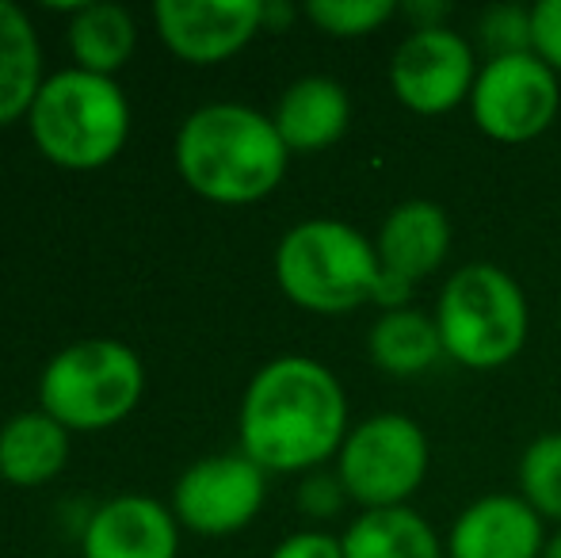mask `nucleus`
<instances>
[{"label": "nucleus", "instance_id": "1", "mask_svg": "<svg viewBox=\"0 0 561 558\" xmlns=\"http://www.w3.org/2000/svg\"><path fill=\"white\" fill-rule=\"evenodd\" d=\"M344 387L321 360L279 356L252 375L241 402V452L264 470H310L347 440Z\"/></svg>", "mask_w": 561, "mask_h": 558}, {"label": "nucleus", "instance_id": "2", "mask_svg": "<svg viewBox=\"0 0 561 558\" xmlns=\"http://www.w3.org/2000/svg\"><path fill=\"white\" fill-rule=\"evenodd\" d=\"M287 141L267 115L244 104H207L187 115L176 164L199 195L215 203H256L287 172Z\"/></svg>", "mask_w": 561, "mask_h": 558}, {"label": "nucleus", "instance_id": "3", "mask_svg": "<svg viewBox=\"0 0 561 558\" xmlns=\"http://www.w3.org/2000/svg\"><path fill=\"white\" fill-rule=\"evenodd\" d=\"M275 280L295 306L313 314H352L382 287L375 241L336 218L298 223L275 249Z\"/></svg>", "mask_w": 561, "mask_h": 558}, {"label": "nucleus", "instance_id": "4", "mask_svg": "<svg viewBox=\"0 0 561 558\" xmlns=\"http://www.w3.org/2000/svg\"><path fill=\"white\" fill-rule=\"evenodd\" d=\"M436 329L447 360L470 372H496L524 352L531 310L516 276L496 264H466L447 276L436 303Z\"/></svg>", "mask_w": 561, "mask_h": 558}, {"label": "nucleus", "instance_id": "5", "mask_svg": "<svg viewBox=\"0 0 561 558\" xmlns=\"http://www.w3.org/2000/svg\"><path fill=\"white\" fill-rule=\"evenodd\" d=\"M130 107L112 77L66 69L43 81L31 104V135L50 161L66 169H96L123 149Z\"/></svg>", "mask_w": 561, "mask_h": 558}, {"label": "nucleus", "instance_id": "6", "mask_svg": "<svg viewBox=\"0 0 561 558\" xmlns=\"http://www.w3.org/2000/svg\"><path fill=\"white\" fill-rule=\"evenodd\" d=\"M146 372L118 341H81L50 360L38 383L43 413L66 429H104L138 406Z\"/></svg>", "mask_w": 561, "mask_h": 558}, {"label": "nucleus", "instance_id": "7", "mask_svg": "<svg viewBox=\"0 0 561 558\" xmlns=\"http://www.w3.org/2000/svg\"><path fill=\"white\" fill-rule=\"evenodd\" d=\"M432 447L424 429L405 413H375L347 432L336 455V478L363 509L409 505L428 478Z\"/></svg>", "mask_w": 561, "mask_h": 558}, {"label": "nucleus", "instance_id": "8", "mask_svg": "<svg viewBox=\"0 0 561 558\" xmlns=\"http://www.w3.org/2000/svg\"><path fill=\"white\" fill-rule=\"evenodd\" d=\"M561 112L558 73L535 54L485 58L470 92V115L478 130L504 146L547 135Z\"/></svg>", "mask_w": 561, "mask_h": 558}, {"label": "nucleus", "instance_id": "9", "mask_svg": "<svg viewBox=\"0 0 561 558\" xmlns=\"http://www.w3.org/2000/svg\"><path fill=\"white\" fill-rule=\"evenodd\" d=\"M478 58L466 35L450 27L409 31L390 58V89L416 115H447L470 100Z\"/></svg>", "mask_w": 561, "mask_h": 558}, {"label": "nucleus", "instance_id": "10", "mask_svg": "<svg viewBox=\"0 0 561 558\" xmlns=\"http://www.w3.org/2000/svg\"><path fill=\"white\" fill-rule=\"evenodd\" d=\"M378 264H382V287L378 306L398 310L405 306L409 291L424 283L450 253V223L447 210L432 200H405L382 218L378 230Z\"/></svg>", "mask_w": 561, "mask_h": 558}, {"label": "nucleus", "instance_id": "11", "mask_svg": "<svg viewBox=\"0 0 561 558\" xmlns=\"http://www.w3.org/2000/svg\"><path fill=\"white\" fill-rule=\"evenodd\" d=\"M264 505V467L249 455H210L176 482V516L203 536L244 528Z\"/></svg>", "mask_w": 561, "mask_h": 558}, {"label": "nucleus", "instance_id": "12", "mask_svg": "<svg viewBox=\"0 0 561 558\" xmlns=\"http://www.w3.org/2000/svg\"><path fill=\"white\" fill-rule=\"evenodd\" d=\"M153 15L164 43L199 66L237 54L264 27L260 0H157Z\"/></svg>", "mask_w": 561, "mask_h": 558}, {"label": "nucleus", "instance_id": "13", "mask_svg": "<svg viewBox=\"0 0 561 558\" xmlns=\"http://www.w3.org/2000/svg\"><path fill=\"white\" fill-rule=\"evenodd\" d=\"M447 558H542V516L519 493H485L455 516Z\"/></svg>", "mask_w": 561, "mask_h": 558}, {"label": "nucleus", "instance_id": "14", "mask_svg": "<svg viewBox=\"0 0 561 558\" xmlns=\"http://www.w3.org/2000/svg\"><path fill=\"white\" fill-rule=\"evenodd\" d=\"M176 521L153 498L107 501L84 528V558H176Z\"/></svg>", "mask_w": 561, "mask_h": 558}, {"label": "nucleus", "instance_id": "15", "mask_svg": "<svg viewBox=\"0 0 561 558\" xmlns=\"http://www.w3.org/2000/svg\"><path fill=\"white\" fill-rule=\"evenodd\" d=\"M279 138L295 153H318L344 138L352 123V100L347 89L333 77H302L279 96V107L272 115Z\"/></svg>", "mask_w": 561, "mask_h": 558}, {"label": "nucleus", "instance_id": "16", "mask_svg": "<svg viewBox=\"0 0 561 558\" xmlns=\"http://www.w3.org/2000/svg\"><path fill=\"white\" fill-rule=\"evenodd\" d=\"M367 352L375 367H382L393 379H416L447 356L436 318L416 310V306H398V310L378 314L367 337Z\"/></svg>", "mask_w": 561, "mask_h": 558}, {"label": "nucleus", "instance_id": "17", "mask_svg": "<svg viewBox=\"0 0 561 558\" xmlns=\"http://www.w3.org/2000/svg\"><path fill=\"white\" fill-rule=\"evenodd\" d=\"M344 558H447L436 528L416 509H370L344 532Z\"/></svg>", "mask_w": 561, "mask_h": 558}, {"label": "nucleus", "instance_id": "18", "mask_svg": "<svg viewBox=\"0 0 561 558\" xmlns=\"http://www.w3.org/2000/svg\"><path fill=\"white\" fill-rule=\"evenodd\" d=\"M66 424L50 413H20L0 429V475L15 486H38L66 467Z\"/></svg>", "mask_w": 561, "mask_h": 558}, {"label": "nucleus", "instance_id": "19", "mask_svg": "<svg viewBox=\"0 0 561 558\" xmlns=\"http://www.w3.org/2000/svg\"><path fill=\"white\" fill-rule=\"evenodd\" d=\"M38 38L23 8L0 0V123H12L38 96Z\"/></svg>", "mask_w": 561, "mask_h": 558}, {"label": "nucleus", "instance_id": "20", "mask_svg": "<svg viewBox=\"0 0 561 558\" xmlns=\"http://www.w3.org/2000/svg\"><path fill=\"white\" fill-rule=\"evenodd\" d=\"M69 43L89 73H115L134 50V20L118 4H81L69 27Z\"/></svg>", "mask_w": 561, "mask_h": 558}, {"label": "nucleus", "instance_id": "21", "mask_svg": "<svg viewBox=\"0 0 561 558\" xmlns=\"http://www.w3.org/2000/svg\"><path fill=\"white\" fill-rule=\"evenodd\" d=\"M519 498L542 516L561 524V432H542L519 455Z\"/></svg>", "mask_w": 561, "mask_h": 558}, {"label": "nucleus", "instance_id": "22", "mask_svg": "<svg viewBox=\"0 0 561 558\" xmlns=\"http://www.w3.org/2000/svg\"><path fill=\"white\" fill-rule=\"evenodd\" d=\"M306 15H310L325 35L359 38V35H370V31L386 27L393 15H401V8L393 4V0H310Z\"/></svg>", "mask_w": 561, "mask_h": 558}, {"label": "nucleus", "instance_id": "23", "mask_svg": "<svg viewBox=\"0 0 561 558\" xmlns=\"http://www.w3.org/2000/svg\"><path fill=\"white\" fill-rule=\"evenodd\" d=\"M478 38L489 58H508V54H531V8L519 4H493L481 12Z\"/></svg>", "mask_w": 561, "mask_h": 558}, {"label": "nucleus", "instance_id": "24", "mask_svg": "<svg viewBox=\"0 0 561 558\" xmlns=\"http://www.w3.org/2000/svg\"><path fill=\"white\" fill-rule=\"evenodd\" d=\"M531 54L561 77V0H539L531 8Z\"/></svg>", "mask_w": 561, "mask_h": 558}, {"label": "nucleus", "instance_id": "25", "mask_svg": "<svg viewBox=\"0 0 561 558\" xmlns=\"http://www.w3.org/2000/svg\"><path fill=\"white\" fill-rule=\"evenodd\" d=\"M344 486H340V478L333 475H313L302 482V490H298V505L306 509V513L313 516H333L340 505H344Z\"/></svg>", "mask_w": 561, "mask_h": 558}, {"label": "nucleus", "instance_id": "26", "mask_svg": "<svg viewBox=\"0 0 561 558\" xmlns=\"http://www.w3.org/2000/svg\"><path fill=\"white\" fill-rule=\"evenodd\" d=\"M272 558H344V544L329 532H295L275 547Z\"/></svg>", "mask_w": 561, "mask_h": 558}, {"label": "nucleus", "instance_id": "27", "mask_svg": "<svg viewBox=\"0 0 561 558\" xmlns=\"http://www.w3.org/2000/svg\"><path fill=\"white\" fill-rule=\"evenodd\" d=\"M413 31H424V27H447L450 20V4L447 0H416V4H405L401 8Z\"/></svg>", "mask_w": 561, "mask_h": 558}, {"label": "nucleus", "instance_id": "28", "mask_svg": "<svg viewBox=\"0 0 561 558\" xmlns=\"http://www.w3.org/2000/svg\"><path fill=\"white\" fill-rule=\"evenodd\" d=\"M290 15H295V8H290V4H264V23H267V27H283V23H290Z\"/></svg>", "mask_w": 561, "mask_h": 558}, {"label": "nucleus", "instance_id": "29", "mask_svg": "<svg viewBox=\"0 0 561 558\" xmlns=\"http://www.w3.org/2000/svg\"><path fill=\"white\" fill-rule=\"evenodd\" d=\"M542 558H561V528L554 536H547V547H542Z\"/></svg>", "mask_w": 561, "mask_h": 558}]
</instances>
